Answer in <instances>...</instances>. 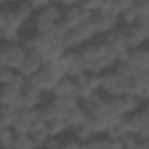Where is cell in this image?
I'll use <instances>...</instances> for the list:
<instances>
[{"mask_svg": "<svg viewBox=\"0 0 149 149\" xmlns=\"http://www.w3.org/2000/svg\"><path fill=\"white\" fill-rule=\"evenodd\" d=\"M135 9L139 13V19H149V0L135 2Z\"/></svg>", "mask_w": 149, "mask_h": 149, "instance_id": "37", "label": "cell"}, {"mask_svg": "<svg viewBox=\"0 0 149 149\" xmlns=\"http://www.w3.org/2000/svg\"><path fill=\"white\" fill-rule=\"evenodd\" d=\"M123 30L132 49H140L144 42H149V19H139L135 25Z\"/></svg>", "mask_w": 149, "mask_h": 149, "instance_id": "14", "label": "cell"}, {"mask_svg": "<svg viewBox=\"0 0 149 149\" xmlns=\"http://www.w3.org/2000/svg\"><path fill=\"white\" fill-rule=\"evenodd\" d=\"M65 116L72 111V109H76L77 105H81V98L77 95H65V97H54L51 100Z\"/></svg>", "mask_w": 149, "mask_h": 149, "instance_id": "22", "label": "cell"}, {"mask_svg": "<svg viewBox=\"0 0 149 149\" xmlns=\"http://www.w3.org/2000/svg\"><path fill=\"white\" fill-rule=\"evenodd\" d=\"M18 111H19V107H16V105H2V112H0V125H2V128L13 126Z\"/></svg>", "mask_w": 149, "mask_h": 149, "instance_id": "25", "label": "cell"}, {"mask_svg": "<svg viewBox=\"0 0 149 149\" xmlns=\"http://www.w3.org/2000/svg\"><path fill=\"white\" fill-rule=\"evenodd\" d=\"M18 77V72L16 70H11V68H0V83L2 86H7V84H13Z\"/></svg>", "mask_w": 149, "mask_h": 149, "instance_id": "36", "label": "cell"}, {"mask_svg": "<svg viewBox=\"0 0 149 149\" xmlns=\"http://www.w3.org/2000/svg\"><path fill=\"white\" fill-rule=\"evenodd\" d=\"M61 21H63V7L60 4H49L46 9L35 14V19H33L35 32L37 35H46L53 32Z\"/></svg>", "mask_w": 149, "mask_h": 149, "instance_id": "4", "label": "cell"}, {"mask_svg": "<svg viewBox=\"0 0 149 149\" xmlns=\"http://www.w3.org/2000/svg\"><path fill=\"white\" fill-rule=\"evenodd\" d=\"M14 14H16V18H18L23 25H26L28 21L35 19V14H37V13H35L32 2H19V4L14 6Z\"/></svg>", "mask_w": 149, "mask_h": 149, "instance_id": "24", "label": "cell"}, {"mask_svg": "<svg viewBox=\"0 0 149 149\" xmlns=\"http://www.w3.org/2000/svg\"><path fill=\"white\" fill-rule=\"evenodd\" d=\"M63 7V23L68 26V30L72 28H77L84 23H90L93 14L88 13L86 9H83L81 2H65L60 4Z\"/></svg>", "mask_w": 149, "mask_h": 149, "instance_id": "8", "label": "cell"}, {"mask_svg": "<svg viewBox=\"0 0 149 149\" xmlns=\"http://www.w3.org/2000/svg\"><path fill=\"white\" fill-rule=\"evenodd\" d=\"M132 91H133V79H123L114 68L102 74V93L105 97L116 98L123 95H132Z\"/></svg>", "mask_w": 149, "mask_h": 149, "instance_id": "3", "label": "cell"}, {"mask_svg": "<svg viewBox=\"0 0 149 149\" xmlns=\"http://www.w3.org/2000/svg\"><path fill=\"white\" fill-rule=\"evenodd\" d=\"M79 58L84 65V72L86 74H102L109 72L116 67V60L109 54L107 47L104 46L102 40L98 42H90L84 47H81L79 51Z\"/></svg>", "mask_w": 149, "mask_h": 149, "instance_id": "1", "label": "cell"}, {"mask_svg": "<svg viewBox=\"0 0 149 149\" xmlns=\"http://www.w3.org/2000/svg\"><path fill=\"white\" fill-rule=\"evenodd\" d=\"M84 149H111V140L107 137H93L84 142Z\"/></svg>", "mask_w": 149, "mask_h": 149, "instance_id": "32", "label": "cell"}, {"mask_svg": "<svg viewBox=\"0 0 149 149\" xmlns=\"http://www.w3.org/2000/svg\"><path fill=\"white\" fill-rule=\"evenodd\" d=\"M72 132V135H74V139H77L79 142H88V140H91L93 137H97L95 133H93V130L88 126V123H84V125H81V126H77V128H74V130H70Z\"/></svg>", "mask_w": 149, "mask_h": 149, "instance_id": "28", "label": "cell"}, {"mask_svg": "<svg viewBox=\"0 0 149 149\" xmlns=\"http://www.w3.org/2000/svg\"><path fill=\"white\" fill-rule=\"evenodd\" d=\"M81 104L90 118H100L105 112H109V97H105L104 93H97V95L83 100Z\"/></svg>", "mask_w": 149, "mask_h": 149, "instance_id": "17", "label": "cell"}, {"mask_svg": "<svg viewBox=\"0 0 149 149\" xmlns=\"http://www.w3.org/2000/svg\"><path fill=\"white\" fill-rule=\"evenodd\" d=\"M97 32L93 28V23H84L77 28H72L65 39V47L67 51H79L81 47H84L86 44H90L95 39Z\"/></svg>", "mask_w": 149, "mask_h": 149, "instance_id": "7", "label": "cell"}, {"mask_svg": "<svg viewBox=\"0 0 149 149\" xmlns=\"http://www.w3.org/2000/svg\"><path fill=\"white\" fill-rule=\"evenodd\" d=\"M91 23H93V28H95L97 35H102L104 37V35H107V33H111V32H114L118 28L119 19L116 16L105 13V11H98L97 14H93Z\"/></svg>", "mask_w": 149, "mask_h": 149, "instance_id": "15", "label": "cell"}, {"mask_svg": "<svg viewBox=\"0 0 149 149\" xmlns=\"http://www.w3.org/2000/svg\"><path fill=\"white\" fill-rule=\"evenodd\" d=\"M26 56H28V51L23 44L19 42L4 44L2 51H0V68H11V70L19 72Z\"/></svg>", "mask_w": 149, "mask_h": 149, "instance_id": "6", "label": "cell"}, {"mask_svg": "<svg viewBox=\"0 0 149 149\" xmlns=\"http://www.w3.org/2000/svg\"><path fill=\"white\" fill-rule=\"evenodd\" d=\"M23 26L25 25L14 14V6L4 4L0 7V39L4 40V44L18 42V37Z\"/></svg>", "mask_w": 149, "mask_h": 149, "instance_id": "2", "label": "cell"}, {"mask_svg": "<svg viewBox=\"0 0 149 149\" xmlns=\"http://www.w3.org/2000/svg\"><path fill=\"white\" fill-rule=\"evenodd\" d=\"M13 147L14 149H37L35 147V142L32 139V133L30 135H18L16 133V139H14Z\"/></svg>", "mask_w": 149, "mask_h": 149, "instance_id": "31", "label": "cell"}, {"mask_svg": "<svg viewBox=\"0 0 149 149\" xmlns=\"http://www.w3.org/2000/svg\"><path fill=\"white\" fill-rule=\"evenodd\" d=\"M2 149H14V147H2Z\"/></svg>", "mask_w": 149, "mask_h": 149, "instance_id": "41", "label": "cell"}, {"mask_svg": "<svg viewBox=\"0 0 149 149\" xmlns=\"http://www.w3.org/2000/svg\"><path fill=\"white\" fill-rule=\"evenodd\" d=\"M49 4H51V2H47V0H33V2H32V6H33L35 13H39V11L46 9V7H47Z\"/></svg>", "mask_w": 149, "mask_h": 149, "instance_id": "39", "label": "cell"}, {"mask_svg": "<svg viewBox=\"0 0 149 149\" xmlns=\"http://www.w3.org/2000/svg\"><path fill=\"white\" fill-rule=\"evenodd\" d=\"M102 42H104V46L107 47L109 54H111L118 63L123 61V60H128V56H130V53H132V47H130V44H128V40H126V35H125V30H123V28H116L114 32L104 35V37H102Z\"/></svg>", "mask_w": 149, "mask_h": 149, "instance_id": "5", "label": "cell"}, {"mask_svg": "<svg viewBox=\"0 0 149 149\" xmlns=\"http://www.w3.org/2000/svg\"><path fill=\"white\" fill-rule=\"evenodd\" d=\"M53 98L54 97H65V95H77V84H76V79L74 77H63L56 88L51 91Z\"/></svg>", "mask_w": 149, "mask_h": 149, "instance_id": "23", "label": "cell"}, {"mask_svg": "<svg viewBox=\"0 0 149 149\" xmlns=\"http://www.w3.org/2000/svg\"><path fill=\"white\" fill-rule=\"evenodd\" d=\"M63 149H84V144L77 139H63Z\"/></svg>", "mask_w": 149, "mask_h": 149, "instance_id": "38", "label": "cell"}, {"mask_svg": "<svg viewBox=\"0 0 149 149\" xmlns=\"http://www.w3.org/2000/svg\"><path fill=\"white\" fill-rule=\"evenodd\" d=\"M32 139H33L37 149H46L47 144H49V140H51V137L47 135L46 130H42V132H33V133H32Z\"/></svg>", "mask_w": 149, "mask_h": 149, "instance_id": "34", "label": "cell"}, {"mask_svg": "<svg viewBox=\"0 0 149 149\" xmlns=\"http://www.w3.org/2000/svg\"><path fill=\"white\" fill-rule=\"evenodd\" d=\"M133 4H135L133 0H111V2H102L100 11H105V13H109V14H112V16H116L119 19V16L125 11H128Z\"/></svg>", "mask_w": 149, "mask_h": 149, "instance_id": "20", "label": "cell"}, {"mask_svg": "<svg viewBox=\"0 0 149 149\" xmlns=\"http://www.w3.org/2000/svg\"><path fill=\"white\" fill-rule=\"evenodd\" d=\"M76 84H77V97L83 100L102 93V76L100 74H83V76L76 77Z\"/></svg>", "mask_w": 149, "mask_h": 149, "instance_id": "10", "label": "cell"}, {"mask_svg": "<svg viewBox=\"0 0 149 149\" xmlns=\"http://www.w3.org/2000/svg\"><path fill=\"white\" fill-rule=\"evenodd\" d=\"M142 104L144 102L135 95H123V97H116V98L109 97V111L121 118H128V116L139 112L142 109Z\"/></svg>", "mask_w": 149, "mask_h": 149, "instance_id": "9", "label": "cell"}, {"mask_svg": "<svg viewBox=\"0 0 149 149\" xmlns=\"http://www.w3.org/2000/svg\"><path fill=\"white\" fill-rule=\"evenodd\" d=\"M137 21H139V13H137V9H135V4H133L128 11H125V13L119 16V25H123L125 28L135 25Z\"/></svg>", "mask_w": 149, "mask_h": 149, "instance_id": "30", "label": "cell"}, {"mask_svg": "<svg viewBox=\"0 0 149 149\" xmlns=\"http://www.w3.org/2000/svg\"><path fill=\"white\" fill-rule=\"evenodd\" d=\"M42 109V114H44V118H46V121L47 123H51V121H56V119H65V114L53 104V102H49V104H46L44 107H40Z\"/></svg>", "mask_w": 149, "mask_h": 149, "instance_id": "29", "label": "cell"}, {"mask_svg": "<svg viewBox=\"0 0 149 149\" xmlns=\"http://www.w3.org/2000/svg\"><path fill=\"white\" fill-rule=\"evenodd\" d=\"M121 144H123V149H137L140 144H142V139L139 135H133V133H128L121 139Z\"/></svg>", "mask_w": 149, "mask_h": 149, "instance_id": "35", "label": "cell"}, {"mask_svg": "<svg viewBox=\"0 0 149 149\" xmlns=\"http://www.w3.org/2000/svg\"><path fill=\"white\" fill-rule=\"evenodd\" d=\"M67 130H68V126H67L65 119L51 121V123H47V126H46V132H47V135H49L51 139H61V135H63Z\"/></svg>", "mask_w": 149, "mask_h": 149, "instance_id": "26", "label": "cell"}, {"mask_svg": "<svg viewBox=\"0 0 149 149\" xmlns=\"http://www.w3.org/2000/svg\"><path fill=\"white\" fill-rule=\"evenodd\" d=\"M25 83L26 79L18 72V77L13 84H7V86H2V95H0V102L2 105H16L21 109V98H23V93H25Z\"/></svg>", "mask_w": 149, "mask_h": 149, "instance_id": "11", "label": "cell"}, {"mask_svg": "<svg viewBox=\"0 0 149 149\" xmlns=\"http://www.w3.org/2000/svg\"><path fill=\"white\" fill-rule=\"evenodd\" d=\"M88 118H90V116H88V112L84 111V107H83V104H81V105H77L76 109H72V111L65 116V123H67L68 130H74V128L84 125V123L88 121Z\"/></svg>", "mask_w": 149, "mask_h": 149, "instance_id": "21", "label": "cell"}, {"mask_svg": "<svg viewBox=\"0 0 149 149\" xmlns=\"http://www.w3.org/2000/svg\"><path fill=\"white\" fill-rule=\"evenodd\" d=\"M37 118H39V109H19L11 128L18 135H30L35 130Z\"/></svg>", "mask_w": 149, "mask_h": 149, "instance_id": "13", "label": "cell"}, {"mask_svg": "<svg viewBox=\"0 0 149 149\" xmlns=\"http://www.w3.org/2000/svg\"><path fill=\"white\" fill-rule=\"evenodd\" d=\"M44 65H46V58L42 54H39V53H28V56H26L21 70H19V74L25 79H28L32 76H37V74L44 68Z\"/></svg>", "mask_w": 149, "mask_h": 149, "instance_id": "18", "label": "cell"}, {"mask_svg": "<svg viewBox=\"0 0 149 149\" xmlns=\"http://www.w3.org/2000/svg\"><path fill=\"white\" fill-rule=\"evenodd\" d=\"M37 76H39V79H40L44 90L51 93V91L56 88V84H58L63 77H67V74H65V70L61 68L60 61H51V63H46V65H44V68L37 74Z\"/></svg>", "mask_w": 149, "mask_h": 149, "instance_id": "12", "label": "cell"}, {"mask_svg": "<svg viewBox=\"0 0 149 149\" xmlns=\"http://www.w3.org/2000/svg\"><path fill=\"white\" fill-rule=\"evenodd\" d=\"M16 139V132L13 128H0V144L2 147H13Z\"/></svg>", "mask_w": 149, "mask_h": 149, "instance_id": "33", "label": "cell"}, {"mask_svg": "<svg viewBox=\"0 0 149 149\" xmlns=\"http://www.w3.org/2000/svg\"><path fill=\"white\" fill-rule=\"evenodd\" d=\"M114 70L119 74V76L123 77V79H133L135 76H137V68L130 63V60H123V61H119V63H116V67H114Z\"/></svg>", "mask_w": 149, "mask_h": 149, "instance_id": "27", "label": "cell"}, {"mask_svg": "<svg viewBox=\"0 0 149 149\" xmlns=\"http://www.w3.org/2000/svg\"><path fill=\"white\" fill-rule=\"evenodd\" d=\"M60 65L65 70L67 77H74V79H76V77L83 76V74H86L84 72V65H83L77 51H67L65 56L60 60Z\"/></svg>", "mask_w": 149, "mask_h": 149, "instance_id": "16", "label": "cell"}, {"mask_svg": "<svg viewBox=\"0 0 149 149\" xmlns=\"http://www.w3.org/2000/svg\"><path fill=\"white\" fill-rule=\"evenodd\" d=\"M128 60H130V63L137 68V72H147V70H149V47L132 49Z\"/></svg>", "mask_w": 149, "mask_h": 149, "instance_id": "19", "label": "cell"}, {"mask_svg": "<svg viewBox=\"0 0 149 149\" xmlns=\"http://www.w3.org/2000/svg\"><path fill=\"white\" fill-rule=\"evenodd\" d=\"M142 146L144 149H149V139H142Z\"/></svg>", "mask_w": 149, "mask_h": 149, "instance_id": "40", "label": "cell"}]
</instances>
